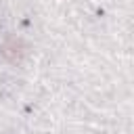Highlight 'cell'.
<instances>
[{
    "instance_id": "cell-1",
    "label": "cell",
    "mask_w": 134,
    "mask_h": 134,
    "mask_svg": "<svg viewBox=\"0 0 134 134\" xmlns=\"http://www.w3.org/2000/svg\"><path fill=\"white\" fill-rule=\"evenodd\" d=\"M25 52H27V46H25V42H23L21 38H17V36H6V38L2 40V44H0V54H2V59H6V61L13 63V65H19V63L25 59Z\"/></svg>"
}]
</instances>
